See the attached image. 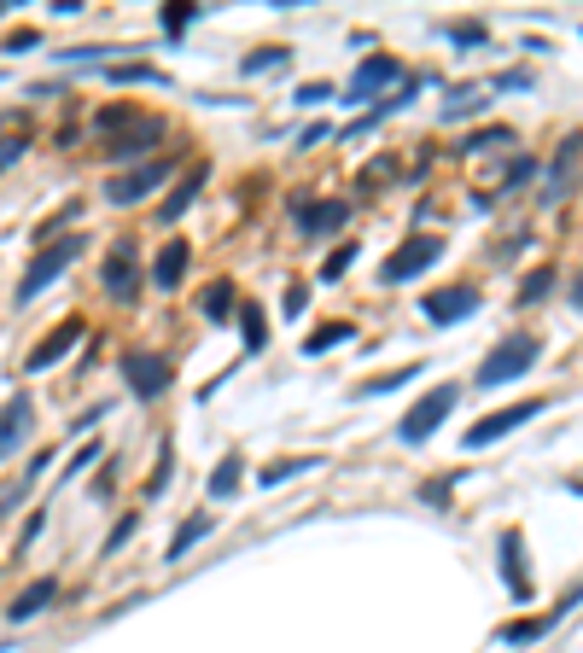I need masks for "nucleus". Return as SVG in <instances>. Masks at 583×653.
<instances>
[{
  "label": "nucleus",
  "mask_w": 583,
  "mask_h": 653,
  "mask_svg": "<svg viewBox=\"0 0 583 653\" xmlns=\"http://www.w3.org/2000/svg\"><path fill=\"white\" fill-rule=\"evenodd\" d=\"M397 76H403V65H397V59H362L344 94H350V100H368V94H379V88H385V82H397Z\"/></svg>",
  "instance_id": "4468645a"
},
{
  "label": "nucleus",
  "mask_w": 583,
  "mask_h": 653,
  "mask_svg": "<svg viewBox=\"0 0 583 653\" xmlns=\"http://www.w3.org/2000/svg\"><path fill=\"white\" fill-rule=\"evenodd\" d=\"M479 310V286H444V292H432V298H420V315L432 321V327H449V321H461V315Z\"/></svg>",
  "instance_id": "1a4fd4ad"
},
{
  "label": "nucleus",
  "mask_w": 583,
  "mask_h": 653,
  "mask_svg": "<svg viewBox=\"0 0 583 653\" xmlns=\"http://www.w3.org/2000/svg\"><path fill=\"white\" fill-rule=\"evenodd\" d=\"M30 420H35V403H30V391H18V397L0 409V461L30 438Z\"/></svg>",
  "instance_id": "f8f14e48"
},
{
  "label": "nucleus",
  "mask_w": 583,
  "mask_h": 653,
  "mask_svg": "<svg viewBox=\"0 0 583 653\" xmlns=\"http://www.w3.org/2000/svg\"><path fill=\"white\" fill-rule=\"evenodd\" d=\"M543 356V339H531V333H514V339H502L490 356L479 362V374H473V385H484V391H496V385H508V379H519L531 362Z\"/></svg>",
  "instance_id": "f257e3e1"
},
{
  "label": "nucleus",
  "mask_w": 583,
  "mask_h": 653,
  "mask_svg": "<svg viewBox=\"0 0 583 653\" xmlns=\"http://www.w3.org/2000/svg\"><path fill=\"white\" fill-rule=\"evenodd\" d=\"M53 595H59V584H53V578H35V584L24 589L18 601H12V613H6V619H12V624H30L41 607H53Z\"/></svg>",
  "instance_id": "f3484780"
},
{
  "label": "nucleus",
  "mask_w": 583,
  "mask_h": 653,
  "mask_svg": "<svg viewBox=\"0 0 583 653\" xmlns=\"http://www.w3.org/2000/svg\"><path fill=\"white\" fill-rule=\"evenodd\" d=\"M164 175H170V158H158V164H140V170L117 175V181L105 187V199H111V205H135L140 193H152V187H158Z\"/></svg>",
  "instance_id": "9b49d317"
},
{
  "label": "nucleus",
  "mask_w": 583,
  "mask_h": 653,
  "mask_svg": "<svg viewBox=\"0 0 583 653\" xmlns=\"http://www.w3.org/2000/svg\"><path fill=\"white\" fill-rule=\"evenodd\" d=\"M403 379H420V368H397V374H385V379H368V385H356V397H374V391H397Z\"/></svg>",
  "instance_id": "c756f323"
},
{
  "label": "nucleus",
  "mask_w": 583,
  "mask_h": 653,
  "mask_svg": "<svg viewBox=\"0 0 583 653\" xmlns=\"http://www.w3.org/2000/svg\"><path fill=\"white\" fill-rule=\"evenodd\" d=\"M193 18H199V6H164V30H170V35H181Z\"/></svg>",
  "instance_id": "72a5a7b5"
},
{
  "label": "nucleus",
  "mask_w": 583,
  "mask_h": 653,
  "mask_svg": "<svg viewBox=\"0 0 583 653\" xmlns=\"http://www.w3.org/2000/svg\"><path fill=\"white\" fill-rule=\"evenodd\" d=\"M438 257H444V240H438V234H414V240H403L397 251H391V257H385L379 280H385V286H403V280L426 275Z\"/></svg>",
  "instance_id": "39448f33"
},
{
  "label": "nucleus",
  "mask_w": 583,
  "mask_h": 653,
  "mask_svg": "<svg viewBox=\"0 0 583 653\" xmlns=\"http://www.w3.org/2000/svg\"><path fill=\"white\" fill-rule=\"evenodd\" d=\"M269 65H286V53H280V47H263V53H251V59H245V76H257V70H269Z\"/></svg>",
  "instance_id": "f704fd0d"
},
{
  "label": "nucleus",
  "mask_w": 583,
  "mask_h": 653,
  "mask_svg": "<svg viewBox=\"0 0 583 653\" xmlns=\"http://www.w3.org/2000/svg\"><path fill=\"white\" fill-rule=\"evenodd\" d=\"M240 461H234V455H228V461H222V467H216V473H210V496H228V490H234V484H240Z\"/></svg>",
  "instance_id": "c85d7f7f"
},
{
  "label": "nucleus",
  "mask_w": 583,
  "mask_h": 653,
  "mask_svg": "<svg viewBox=\"0 0 583 653\" xmlns=\"http://www.w3.org/2000/svg\"><path fill=\"white\" fill-rule=\"evenodd\" d=\"M583 181V135H572L560 152H554L549 164V187H543V205H554V199H572V187Z\"/></svg>",
  "instance_id": "9d476101"
},
{
  "label": "nucleus",
  "mask_w": 583,
  "mask_h": 653,
  "mask_svg": "<svg viewBox=\"0 0 583 653\" xmlns=\"http://www.w3.org/2000/svg\"><path fill=\"white\" fill-rule=\"evenodd\" d=\"M6 47H12V53H24V47H35V30H18V35H6Z\"/></svg>",
  "instance_id": "58836bf2"
},
{
  "label": "nucleus",
  "mask_w": 583,
  "mask_h": 653,
  "mask_svg": "<svg viewBox=\"0 0 583 653\" xmlns=\"http://www.w3.org/2000/svg\"><path fill=\"white\" fill-rule=\"evenodd\" d=\"M514 140V129H479V135L461 140V152H490V146H508Z\"/></svg>",
  "instance_id": "cd10ccee"
},
{
  "label": "nucleus",
  "mask_w": 583,
  "mask_h": 653,
  "mask_svg": "<svg viewBox=\"0 0 583 653\" xmlns=\"http://www.w3.org/2000/svg\"><path fill=\"white\" fill-rule=\"evenodd\" d=\"M76 257H82V234H65V240H53V245H47V251H41V257L30 263V269H24V286H18V304H35V298H41V292H47L53 280L65 275V269L76 263Z\"/></svg>",
  "instance_id": "7ed1b4c3"
},
{
  "label": "nucleus",
  "mask_w": 583,
  "mask_h": 653,
  "mask_svg": "<svg viewBox=\"0 0 583 653\" xmlns=\"http://www.w3.org/2000/svg\"><path fill=\"white\" fill-rule=\"evenodd\" d=\"M549 292H554V269H537V275L519 286V304H543Z\"/></svg>",
  "instance_id": "bb28decb"
},
{
  "label": "nucleus",
  "mask_w": 583,
  "mask_h": 653,
  "mask_svg": "<svg viewBox=\"0 0 583 653\" xmlns=\"http://www.w3.org/2000/svg\"><path fill=\"white\" fill-rule=\"evenodd\" d=\"M309 467H315V455H298V461H269L257 479H263V484H286V479H298V473H309Z\"/></svg>",
  "instance_id": "b1692460"
},
{
  "label": "nucleus",
  "mask_w": 583,
  "mask_h": 653,
  "mask_svg": "<svg viewBox=\"0 0 583 653\" xmlns=\"http://www.w3.org/2000/svg\"><path fill=\"white\" fill-rule=\"evenodd\" d=\"M129 531H135V519H117V531H111V543H105V549H123V543H129Z\"/></svg>",
  "instance_id": "4c0bfd02"
},
{
  "label": "nucleus",
  "mask_w": 583,
  "mask_h": 653,
  "mask_svg": "<svg viewBox=\"0 0 583 653\" xmlns=\"http://www.w3.org/2000/svg\"><path fill=\"white\" fill-rule=\"evenodd\" d=\"M76 339H82V321H65V327H59L53 339H41V344H35L24 368H30V374H41V368H53V362H59V356H65V350H70Z\"/></svg>",
  "instance_id": "dca6fc26"
},
{
  "label": "nucleus",
  "mask_w": 583,
  "mask_h": 653,
  "mask_svg": "<svg viewBox=\"0 0 583 653\" xmlns=\"http://www.w3.org/2000/svg\"><path fill=\"white\" fill-rule=\"evenodd\" d=\"M100 280H105V298H111V304H135L140 298V245H135V234H117V240L105 245Z\"/></svg>",
  "instance_id": "f03ea898"
},
{
  "label": "nucleus",
  "mask_w": 583,
  "mask_h": 653,
  "mask_svg": "<svg viewBox=\"0 0 583 653\" xmlns=\"http://www.w3.org/2000/svg\"><path fill=\"white\" fill-rule=\"evenodd\" d=\"M164 484H170V444H158V467H152V484H146V496H164Z\"/></svg>",
  "instance_id": "473e14b6"
},
{
  "label": "nucleus",
  "mask_w": 583,
  "mask_h": 653,
  "mask_svg": "<svg viewBox=\"0 0 583 653\" xmlns=\"http://www.w3.org/2000/svg\"><path fill=\"white\" fill-rule=\"evenodd\" d=\"M572 304L583 310V269H578V280H572Z\"/></svg>",
  "instance_id": "a19ab883"
},
{
  "label": "nucleus",
  "mask_w": 583,
  "mask_h": 653,
  "mask_svg": "<svg viewBox=\"0 0 583 653\" xmlns=\"http://www.w3.org/2000/svg\"><path fill=\"white\" fill-rule=\"evenodd\" d=\"M350 263H356V240H344L339 251H333V257H327V263H321V280H339L344 269H350Z\"/></svg>",
  "instance_id": "7c9ffc66"
},
{
  "label": "nucleus",
  "mask_w": 583,
  "mask_h": 653,
  "mask_svg": "<svg viewBox=\"0 0 583 653\" xmlns=\"http://www.w3.org/2000/svg\"><path fill=\"white\" fill-rule=\"evenodd\" d=\"M199 310H205L210 321H222V315L234 310V280H210L205 298H199Z\"/></svg>",
  "instance_id": "412c9836"
},
{
  "label": "nucleus",
  "mask_w": 583,
  "mask_h": 653,
  "mask_svg": "<svg viewBox=\"0 0 583 653\" xmlns=\"http://www.w3.org/2000/svg\"><path fill=\"white\" fill-rule=\"evenodd\" d=\"M158 135H164V123H158V117H146L135 135H117V140H111V146H105V158H140V152H152V140H158Z\"/></svg>",
  "instance_id": "a211bd4d"
},
{
  "label": "nucleus",
  "mask_w": 583,
  "mask_h": 653,
  "mask_svg": "<svg viewBox=\"0 0 583 653\" xmlns=\"http://www.w3.org/2000/svg\"><path fill=\"white\" fill-rule=\"evenodd\" d=\"M240 333H245V350H263V304H240Z\"/></svg>",
  "instance_id": "393cba45"
},
{
  "label": "nucleus",
  "mask_w": 583,
  "mask_h": 653,
  "mask_svg": "<svg viewBox=\"0 0 583 653\" xmlns=\"http://www.w3.org/2000/svg\"><path fill=\"white\" fill-rule=\"evenodd\" d=\"M449 35H455V41H484V30H479V24H455Z\"/></svg>",
  "instance_id": "ea45409f"
},
{
  "label": "nucleus",
  "mask_w": 583,
  "mask_h": 653,
  "mask_svg": "<svg viewBox=\"0 0 583 653\" xmlns=\"http://www.w3.org/2000/svg\"><path fill=\"white\" fill-rule=\"evenodd\" d=\"M199 187H205V164H199V170L187 175V181L175 187V193H170V199H164V205H158V222H175L181 210H187V205H193V199H199Z\"/></svg>",
  "instance_id": "aec40b11"
},
{
  "label": "nucleus",
  "mask_w": 583,
  "mask_h": 653,
  "mask_svg": "<svg viewBox=\"0 0 583 653\" xmlns=\"http://www.w3.org/2000/svg\"><path fill=\"white\" fill-rule=\"evenodd\" d=\"M502 584L514 589V601H531V572H525V537L502 531Z\"/></svg>",
  "instance_id": "ddd939ff"
},
{
  "label": "nucleus",
  "mask_w": 583,
  "mask_h": 653,
  "mask_svg": "<svg viewBox=\"0 0 583 653\" xmlns=\"http://www.w3.org/2000/svg\"><path fill=\"white\" fill-rule=\"evenodd\" d=\"M455 403H461V385H438V391H426V397H420V403L403 414L397 438H403V444H426V438H432V432L449 420V409H455Z\"/></svg>",
  "instance_id": "20e7f679"
},
{
  "label": "nucleus",
  "mask_w": 583,
  "mask_h": 653,
  "mask_svg": "<svg viewBox=\"0 0 583 653\" xmlns=\"http://www.w3.org/2000/svg\"><path fill=\"white\" fill-rule=\"evenodd\" d=\"M554 624H560V613H543V619L502 624V630H496V642H502V648H525V642H537V636H543V630H554Z\"/></svg>",
  "instance_id": "6ab92c4d"
},
{
  "label": "nucleus",
  "mask_w": 583,
  "mask_h": 653,
  "mask_svg": "<svg viewBox=\"0 0 583 653\" xmlns=\"http://www.w3.org/2000/svg\"><path fill=\"white\" fill-rule=\"evenodd\" d=\"M181 275H187V240H164L158 257H152V286H158V292H175Z\"/></svg>",
  "instance_id": "2eb2a0df"
},
{
  "label": "nucleus",
  "mask_w": 583,
  "mask_h": 653,
  "mask_svg": "<svg viewBox=\"0 0 583 653\" xmlns=\"http://www.w3.org/2000/svg\"><path fill=\"white\" fill-rule=\"evenodd\" d=\"M344 216H350L344 199H309V193H292V222H298L304 240H327V234H339Z\"/></svg>",
  "instance_id": "6e6552de"
},
{
  "label": "nucleus",
  "mask_w": 583,
  "mask_h": 653,
  "mask_svg": "<svg viewBox=\"0 0 583 653\" xmlns=\"http://www.w3.org/2000/svg\"><path fill=\"white\" fill-rule=\"evenodd\" d=\"M199 537H210V519H205V514H193V519H187V525H181V531L170 537V560H181V554L193 549Z\"/></svg>",
  "instance_id": "5701e85b"
},
{
  "label": "nucleus",
  "mask_w": 583,
  "mask_h": 653,
  "mask_svg": "<svg viewBox=\"0 0 583 653\" xmlns=\"http://www.w3.org/2000/svg\"><path fill=\"white\" fill-rule=\"evenodd\" d=\"M543 409H549L543 397H525V403H514V409L484 414L479 426H467V432H461V449H484V444H496V438H508L514 426H525V420H537Z\"/></svg>",
  "instance_id": "0eeeda50"
},
{
  "label": "nucleus",
  "mask_w": 583,
  "mask_h": 653,
  "mask_svg": "<svg viewBox=\"0 0 583 653\" xmlns=\"http://www.w3.org/2000/svg\"><path fill=\"white\" fill-rule=\"evenodd\" d=\"M298 100H304V105H321V100H333V88H321V82H304V88H298Z\"/></svg>",
  "instance_id": "c9c22d12"
},
{
  "label": "nucleus",
  "mask_w": 583,
  "mask_h": 653,
  "mask_svg": "<svg viewBox=\"0 0 583 653\" xmlns=\"http://www.w3.org/2000/svg\"><path fill=\"white\" fill-rule=\"evenodd\" d=\"M479 88H449V100H444V117L449 123H455V117H473V111H479Z\"/></svg>",
  "instance_id": "a878e982"
},
{
  "label": "nucleus",
  "mask_w": 583,
  "mask_h": 653,
  "mask_svg": "<svg viewBox=\"0 0 583 653\" xmlns=\"http://www.w3.org/2000/svg\"><path fill=\"white\" fill-rule=\"evenodd\" d=\"M123 379H129V391H135L140 403H152V397H164L175 379V362L164 350H129L123 356Z\"/></svg>",
  "instance_id": "423d86ee"
},
{
  "label": "nucleus",
  "mask_w": 583,
  "mask_h": 653,
  "mask_svg": "<svg viewBox=\"0 0 583 653\" xmlns=\"http://www.w3.org/2000/svg\"><path fill=\"white\" fill-rule=\"evenodd\" d=\"M350 333H356L350 321H333V327H321L315 339H304V356H321V350H339V344H350Z\"/></svg>",
  "instance_id": "4be33fe9"
},
{
  "label": "nucleus",
  "mask_w": 583,
  "mask_h": 653,
  "mask_svg": "<svg viewBox=\"0 0 583 653\" xmlns=\"http://www.w3.org/2000/svg\"><path fill=\"white\" fill-rule=\"evenodd\" d=\"M111 82H164V70H152V65H111Z\"/></svg>",
  "instance_id": "2f4dec72"
},
{
  "label": "nucleus",
  "mask_w": 583,
  "mask_h": 653,
  "mask_svg": "<svg viewBox=\"0 0 583 653\" xmlns=\"http://www.w3.org/2000/svg\"><path fill=\"white\" fill-rule=\"evenodd\" d=\"M304 304H309V292L304 286H292V292H286V315H304Z\"/></svg>",
  "instance_id": "e433bc0d"
}]
</instances>
